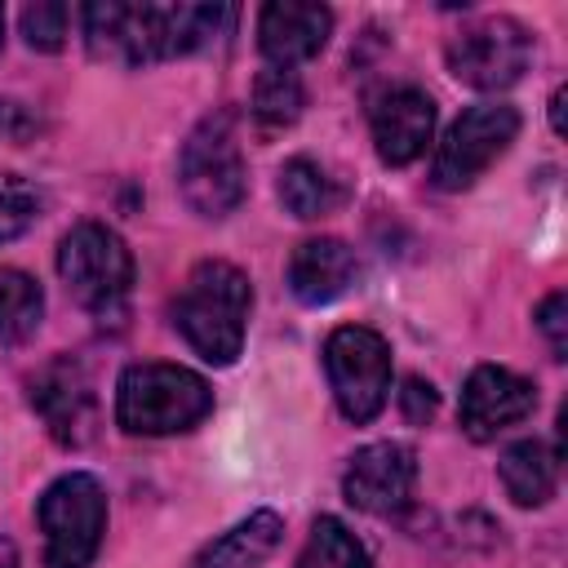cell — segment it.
<instances>
[{"label": "cell", "mask_w": 568, "mask_h": 568, "mask_svg": "<svg viewBox=\"0 0 568 568\" xmlns=\"http://www.w3.org/2000/svg\"><path fill=\"white\" fill-rule=\"evenodd\" d=\"M284 537V519L275 510H253L248 519H240L231 532H222L217 541H209L191 568H257Z\"/></svg>", "instance_id": "cell-17"}, {"label": "cell", "mask_w": 568, "mask_h": 568, "mask_svg": "<svg viewBox=\"0 0 568 568\" xmlns=\"http://www.w3.org/2000/svg\"><path fill=\"white\" fill-rule=\"evenodd\" d=\"M36 133H40V115L18 98H0V142H27Z\"/></svg>", "instance_id": "cell-25"}, {"label": "cell", "mask_w": 568, "mask_h": 568, "mask_svg": "<svg viewBox=\"0 0 568 568\" xmlns=\"http://www.w3.org/2000/svg\"><path fill=\"white\" fill-rule=\"evenodd\" d=\"M537 328L546 333L550 355L564 359V355H568V297H564V293H550V297L537 306Z\"/></svg>", "instance_id": "cell-24"}, {"label": "cell", "mask_w": 568, "mask_h": 568, "mask_svg": "<svg viewBox=\"0 0 568 568\" xmlns=\"http://www.w3.org/2000/svg\"><path fill=\"white\" fill-rule=\"evenodd\" d=\"M275 191H280V204H284L293 217H302V222L328 217V213L342 204L337 178H328V169L315 164V160H306V155H293V160L280 169Z\"/></svg>", "instance_id": "cell-18"}, {"label": "cell", "mask_w": 568, "mask_h": 568, "mask_svg": "<svg viewBox=\"0 0 568 568\" xmlns=\"http://www.w3.org/2000/svg\"><path fill=\"white\" fill-rule=\"evenodd\" d=\"M27 399L40 413L44 430L67 444L80 448L93 439L98 426V395H93V377L75 355H58L44 368H36V377L27 382Z\"/></svg>", "instance_id": "cell-10"}, {"label": "cell", "mask_w": 568, "mask_h": 568, "mask_svg": "<svg viewBox=\"0 0 568 568\" xmlns=\"http://www.w3.org/2000/svg\"><path fill=\"white\" fill-rule=\"evenodd\" d=\"M40 217V191L13 173H0V244L31 231Z\"/></svg>", "instance_id": "cell-22"}, {"label": "cell", "mask_w": 568, "mask_h": 568, "mask_svg": "<svg viewBox=\"0 0 568 568\" xmlns=\"http://www.w3.org/2000/svg\"><path fill=\"white\" fill-rule=\"evenodd\" d=\"M355 253L346 240L337 235H315L302 240L288 257V288L302 306H324L333 297H342L355 284Z\"/></svg>", "instance_id": "cell-15"}, {"label": "cell", "mask_w": 568, "mask_h": 568, "mask_svg": "<svg viewBox=\"0 0 568 568\" xmlns=\"http://www.w3.org/2000/svg\"><path fill=\"white\" fill-rule=\"evenodd\" d=\"M0 568H18V550L9 537H0Z\"/></svg>", "instance_id": "cell-28"}, {"label": "cell", "mask_w": 568, "mask_h": 568, "mask_svg": "<svg viewBox=\"0 0 568 568\" xmlns=\"http://www.w3.org/2000/svg\"><path fill=\"white\" fill-rule=\"evenodd\" d=\"M497 475L515 506H546L559 484V453L541 439H519L501 453Z\"/></svg>", "instance_id": "cell-16"}, {"label": "cell", "mask_w": 568, "mask_h": 568, "mask_svg": "<svg viewBox=\"0 0 568 568\" xmlns=\"http://www.w3.org/2000/svg\"><path fill=\"white\" fill-rule=\"evenodd\" d=\"M178 191H182L186 209L200 217H226L231 209H240V200L248 191V169H244V151L235 138L231 111L204 115L191 129V138L182 142V155H178Z\"/></svg>", "instance_id": "cell-4"}, {"label": "cell", "mask_w": 568, "mask_h": 568, "mask_svg": "<svg viewBox=\"0 0 568 568\" xmlns=\"http://www.w3.org/2000/svg\"><path fill=\"white\" fill-rule=\"evenodd\" d=\"M324 373L346 422L364 426L386 408L390 395V346L364 324L333 328L324 342Z\"/></svg>", "instance_id": "cell-7"}, {"label": "cell", "mask_w": 568, "mask_h": 568, "mask_svg": "<svg viewBox=\"0 0 568 568\" xmlns=\"http://www.w3.org/2000/svg\"><path fill=\"white\" fill-rule=\"evenodd\" d=\"M58 275L67 293L102 324L120 320L133 293V253L102 222H80L58 244Z\"/></svg>", "instance_id": "cell-5"}, {"label": "cell", "mask_w": 568, "mask_h": 568, "mask_svg": "<svg viewBox=\"0 0 568 568\" xmlns=\"http://www.w3.org/2000/svg\"><path fill=\"white\" fill-rule=\"evenodd\" d=\"M550 124H555V133H564V89H555V98H550Z\"/></svg>", "instance_id": "cell-27"}, {"label": "cell", "mask_w": 568, "mask_h": 568, "mask_svg": "<svg viewBox=\"0 0 568 568\" xmlns=\"http://www.w3.org/2000/svg\"><path fill=\"white\" fill-rule=\"evenodd\" d=\"M532 408H537V386L528 377L497 368V364H479L462 386L457 417L475 444H488L501 430H510L515 422H524Z\"/></svg>", "instance_id": "cell-12"}, {"label": "cell", "mask_w": 568, "mask_h": 568, "mask_svg": "<svg viewBox=\"0 0 568 568\" xmlns=\"http://www.w3.org/2000/svg\"><path fill=\"white\" fill-rule=\"evenodd\" d=\"M413 488H417V453L395 439L364 444L342 475L346 501L368 515H399L413 501Z\"/></svg>", "instance_id": "cell-11"}, {"label": "cell", "mask_w": 568, "mask_h": 568, "mask_svg": "<svg viewBox=\"0 0 568 568\" xmlns=\"http://www.w3.org/2000/svg\"><path fill=\"white\" fill-rule=\"evenodd\" d=\"M302 106H306V89H302L297 71H288V67H266V71L253 80V102H248V111H253V120H257L262 129H288V124L302 115Z\"/></svg>", "instance_id": "cell-20"}, {"label": "cell", "mask_w": 568, "mask_h": 568, "mask_svg": "<svg viewBox=\"0 0 568 568\" xmlns=\"http://www.w3.org/2000/svg\"><path fill=\"white\" fill-rule=\"evenodd\" d=\"M430 133H435V102L417 84L386 89L373 102V146H377L382 164H390V169L413 164L426 151Z\"/></svg>", "instance_id": "cell-13"}, {"label": "cell", "mask_w": 568, "mask_h": 568, "mask_svg": "<svg viewBox=\"0 0 568 568\" xmlns=\"http://www.w3.org/2000/svg\"><path fill=\"white\" fill-rule=\"evenodd\" d=\"M49 568H89L106 532V493L93 475L71 470L53 479L36 506Z\"/></svg>", "instance_id": "cell-6"}, {"label": "cell", "mask_w": 568, "mask_h": 568, "mask_svg": "<svg viewBox=\"0 0 568 568\" xmlns=\"http://www.w3.org/2000/svg\"><path fill=\"white\" fill-rule=\"evenodd\" d=\"M333 13L324 4H302V0H271L257 13V44L271 67H297L315 58L328 44Z\"/></svg>", "instance_id": "cell-14"}, {"label": "cell", "mask_w": 568, "mask_h": 568, "mask_svg": "<svg viewBox=\"0 0 568 568\" xmlns=\"http://www.w3.org/2000/svg\"><path fill=\"white\" fill-rule=\"evenodd\" d=\"M67 22H71V13L58 0H36L22 9V36L40 53H58L67 44Z\"/></svg>", "instance_id": "cell-23"}, {"label": "cell", "mask_w": 568, "mask_h": 568, "mask_svg": "<svg viewBox=\"0 0 568 568\" xmlns=\"http://www.w3.org/2000/svg\"><path fill=\"white\" fill-rule=\"evenodd\" d=\"M399 399H404V417H408V422H430V417H435V404H439L435 386L422 382V377H408L404 390H399Z\"/></svg>", "instance_id": "cell-26"}, {"label": "cell", "mask_w": 568, "mask_h": 568, "mask_svg": "<svg viewBox=\"0 0 568 568\" xmlns=\"http://www.w3.org/2000/svg\"><path fill=\"white\" fill-rule=\"evenodd\" d=\"M44 320V293L40 284L18 271V266H0V342L18 346L27 342Z\"/></svg>", "instance_id": "cell-19"}, {"label": "cell", "mask_w": 568, "mask_h": 568, "mask_svg": "<svg viewBox=\"0 0 568 568\" xmlns=\"http://www.w3.org/2000/svg\"><path fill=\"white\" fill-rule=\"evenodd\" d=\"M0 44H4V9H0Z\"/></svg>", "instance_id": "cell-29"}, {"label": "cell", "mask_w": 568, "mask_h": 568, "mask_svg": "<svg viewBox=\"0 0 568 568\" xmlns=\"http://www.w3.org/2000/svg\"><path fill=\"white\" fill-rule=\"evenodd\" d=\"M532 62V36L515 18H484L448 40V71L470 89H510Z\"/></svg>", "instance_id": "cell-9"}, {"label": "cell", "mask_w": 568, "mask_h": 568, "mask_svg": "<svg viewBox=\"0 0 568 568\" xmlns=\"http://www.w3.org/2000/svg\"><path fill=\"white\" fill-rule=\"evenodd\" d=\"M297 568H373V564H368V550L359 546V537L342 519L320 515L297 555Z\"/></svg>", "instance_id": "cell-21"}, {"label": "cell", "mask_w": 568, "mask_h": 568, "mask_svg": "<svg viewBox=\"0 0 568 568\" xmlns=\"http://www.w3.org/2000/svg\"><path fill=\"white\" fill-rule=\"evenodd\" d=\"M80 22H84V44L93 58L120 62V67H151V62L209 44V36H217V27L231 22V9L102 0V4H84Z\"/></svg>", "instance_id": "cell-1"}, {"label": "cell", "mask_w": 568, "mask_h": 568, "mask_svg": "<svg viewBox=\"0 0 568 568\" xmlns=\"http://www.w3.org/2000/svg\"><path fill=\"white\" fill-rule=\"evenodd\" d=\"M248 311H253V284L231 262H200L169 306L173 328L213 368L235 364V355L244 351Z\"/></svg>", "instance_id": "cell-2"}, {"label": "cell", "mask_w": 568, "mask_h": 568, "mask_svg": "<svg viewBox=\"0 0 568 568\" xmlns=\"http://www.w3.org/2000/svg\"><path fill=\"white\" fill-rule=\"evenodd\" d=\"M213 413V390L182 364H129L115 386V422L129 435H182Z\"/></svg>", "instance_id": "cell-3"}, {"label": "cell", "mask_w": 568, "mask_h": 568, "mask_svg": "<svg viewBox=\"0 0 568 568\" xmlns=\"http://www.w3.org/2000/svg\"><path fill=\"white\" fill-rule=\"evenodd\" d=\"M515 133H519V111L515 106H506V102H475V106H466L448 124V133H444V142L435 151L430 182L439 191L475 186L510 151Z\"/></svg>", "instance_id": "cell-8"}]
</instances>
